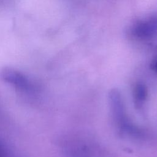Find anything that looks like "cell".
I'll return each instance as SVG.
<instances>
[{
	"instance_id": "obj_1",
	"label": "cell",
	"mask_w": 157,
	"mask_h": 157,
	"mask_svg": "<svg viewBox=\"0 0 157 157\" xmlns=\"http://www.w3.org/2000/svg\"><path fill=\"white\" fill-rule=\"evenodd\" d=\"M1 79L18 91L33 95L38 92V86L23 72L10 67L4 68L0 74Z\"/></svg>"
},
{
	"instance_id": "obj_2",
	"label": "cell",
	"mask_w": 157,
	"mask_h": 157,
	"mask_svg": "<svg viewBox=\"0 0 157 157\" xmlns=\"http://www.w3.org/2000/svg\"><path fill=\"white\" fill-rule=\"evenodd\" d=\"M109 98L112 116L119 128L126 132L134 131V126L129 122L126 114L120 93L116 90H112L110 93Z\"/></svg>"
},
{
	"instance_id": "obj_3",
	"label": "cell",
	"mask_w": 157,
	"mask_h": 157,
	"mask_svg": "<svg viewBox=\"0 0 157 157\" xmlns=\"http://www.w3.org/2000/svg\"><path fill=\"white\" fill-rule=\"evenodd\" d=\"M132 37L139 40H149L157 35V15L136 21L130 28Z\"/></svg>"
},
{
	"instance_id": "obj_4",
	"label": "cell",
	"mask_w": 157,
	"mask_h": 157,
	"mask_svg": "<svg viewBox=\"0 0 157 157\" xmlns=\"http://www.w3.org/2000/svg\"><path fill=\"white\" fill-rule=\"evenodd\" d=\"M147 96V90L145 85L142 83H137L133 90V98L134 105L137 109H141L145 103Z\"/></svg>"
},
{
	"instance_id": "obj_5",
	"label": "cell",
	"mask_w": 157,
	"mask_h": 157,
	"mask_svg": "<svg viewBox=\"0 0 157 157\" xmlns=\"http://www.w3.org/2000/svg\"><path fill=\"white\" fill-rule=\"evenodd\" d=\"M0 157H20L0 139Z\"/></svg>"
},
{
	"instance_id": "obj_6",
	"label": "cell",
	"mask_w": 157,
	"mask_h": 157,
	"mask_svg": "<svg viewBox=\"0 0 157 157\" xmlns=\"http://www.w3.org/2000/svg\"><path fill=\"white\" fill-rule=\"evenodd\" d=\"M151 67V69L157 73V57L152 62Z\"/></svg>"
}]
</instances>
